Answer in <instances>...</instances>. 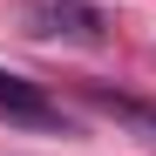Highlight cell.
<instances>
[{
  "label": "cell",
  "mask_w": 156,
  "mask_h": 156,
  "mask_svg": "<svg viewBox=\"0 0 156 156\" xmlns=\"http://www.w3.org/2000/svg\"><path fill=\"white\" fill-rule=\"evenodd\" d=\"M0 115H7V122H41V129H55V122H61V109H55V102H48L34 82L7 75V68H0Z\"/></svg>",
  "instance_id": "cell-2"
},
{
  "label": "cell",
  "mask_w": 156,
  "mask_h": 156,
  "mask_svg": "<svg viewBox=\"0 0 156 156\" xmlns=\"http://www.w3.org/2000/svg\"><path fill=\"white\" fill-rule=\"evenodd\" d=\"M88 102L102 115H115V122H129V129H143V136L156 143V109L149 102H129V95H109V88H88Z\"/></svg>",
  "instance_id": "cell-3"
},
{
  "label": "cell",
  "mask_w": 156,
  "mask_h": 156,
  "mask_svg": "<svg viewBox=\"0 0 156 156\" xmlns=\"http://www.w3.org/2000/svg\"><path fill=\"white\" fill-rule=\"evenodd\" d=\"M34 34H61V41H102V14L82 0H34L27 7Z\"/></svg>",
  "instance_id": "cell-1"
}]
</instances>
